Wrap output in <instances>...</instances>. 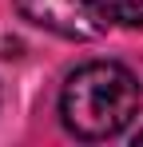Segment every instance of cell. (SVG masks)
<instances>
[{
	"label": "cell",
	"instance_id": "obj_1",
	"mask_svg": "<svg viewBox=\"0 0 143 147\" xmlns=\"http://www.w3.org/2000/svg\"><path fill=\"white\" fill-rule=\"evenodd\" d=\"M143 88L123 64L92 60L76 68L60 92V119L76 139H111L139 115Z\"/></svg>",
	"mask_w": 143,
	"mask_h": 147
},
{
	"label": "cell",
	"instance_id": "obj_2",
	"mask_svg": "<svg viewBox=\"0 0 143 147\" xmlns=\"http://www.w3.org/2000/svg\"><path fill=\"white\" fill-rule=\"evenodd\" d=\"M16 12L64 40H99L111 24L107 0H16Z\"/></svg>",
	"mask_w": 143,
	"mask_h": 147
},
{
	"label": "cell",
	"instance_id": "obj_3",
	"mask_svg": "<svg viewBox=\"0 0 143 147\" xmlns=\"http://www.w3.org/2000/svg\"><path fill=\"white\" fill-rule=\"evenodd\" d=\"M107 12L127 28H143V0H107Z\"/></svg>",
	"mask_w": 143,
	"mask_h": 147
},
{
	"label": "cell",
	"instance_id": "obj_4",
	"mask_svg": "<svg viewBox=\"0 0 143 147\" xmlns=\"http://www.w3.org/2000/svg\"><path fill=\"white\" fill-rule=\"evenodd\" d=\"M135 143H143V131H139V135H135Z\"/></svg>",
	"mask_w": 143,
	"mask_h": 147
}]
</instances>
